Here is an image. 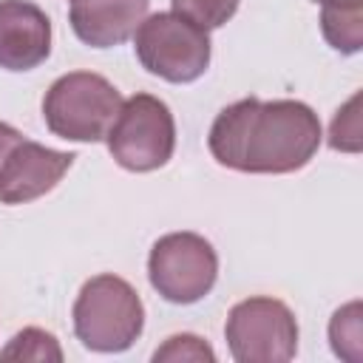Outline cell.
Masks as SVG:
<instances>
[{
    "label": "cell",
    "instance_id": "obj_1",
    "mask_svg": "<svg viewBox=\"0 0 363 363\" xmlns=\"http://www.w3.org/2000/svg\"><path fill=\"white\" fill-rule=\"evenodd\" d=\"M320 136V119L306 102L247 96L213 119L207 147L218 164L241 173H292L309 164Z\"/></svg>",
    "mask_w": 363,
    "mask_h": 363
},
{
    "label": "cell",
    "instance_id": "obj_2",
    "mask_svg": "<svg viewBox=\"0 0 363 363\" xmlns=\"http://www.w3.org/2000/svg\"><path fill=\"white\" fill-rule=\"evenodd\" d=\"M145 329L139 292L119 275L102 272L82 284L74 301V332L91 352H125Z\"/></svg>",
    "mask_w": 363,
    "mask_h": 363
},
{
    "label": "cell",
    "instance_id": "obj_3",
    "mask_svg": "<svg viewBox=\"0 0 363 363\" xmlns=\"http://www.w3.org/2000/svg\"><path fill=\"white\" fill-rule=\"evenodd\" d=\"M122 94L99 74L71 71L51 82L43 96V119L48 130L68 142H99L108 136Z\"/></svg>",
    "mask_w": 363,
    "mask_h": 363
},
{
    "label": "cell",
    "instance_id": "obj_4",
    "mask_svg": "<svg viewBox=\"0 0 363 363\" xmlns=\"http://www.w3.org/2000/svg\"><path fill=\"white\" fill-rule=\"evenodd\" d=\"M105 142L119 167L133 173L159 170L170 162L176 147L173 113L159 96L133 94L122 102Z\"/></svg>",
    "mask_w": 363,
    "mask_h": 363
},
{
    "label": "cell",
    "instance_id": "obj_5",
    "mask_svg": "<svg viewBox=\"0 0 363 363\" xmlns=\"http://www.w3.org/2000/svg\"><path fill=\"white\" fill-rule=\"evenodd\" d=\"M136 57L142 68L167 82H193L210 65V37L176 11H159L136 28Z\"/></svg>",
    "mask_w": 363,
    "mask_h": 363
},
{
    "label": "cell",
    "instance_id": "obj_6",
    "mask_svg": "<svg viewBox=\"0 0 363 363\" xmlns=\"http://www.w3.org/2000/svg\"><path fill=\"white\" fill-rule=\"evenodd\" d=\"M224 335L238 363H286L298 352V320L292 309L267 295L238 301L227 315Z\"/></svg>",
    "mask_w": 363,
    "mask_h": 363
},
{
    "label": "cell",
    "instance_id": "obj_7",
    "mask_svg": "<svg viewBox=\"0 0 363 363\" xmlns=\"http://www.w3.org/2000/svg\"><path fill=\"white\" fill-rule=\"evenodd\" d=\"M147 278L164 301L196 303L218 278V255L199 233H167L150 247Z\"/></svg>",
    "mask_w": 363,
    "mask_h": 363
},
{
    "label": "cell",
    "instance_id": "obj_8",
    "mask_svg": "<svg viewBox=\"0 0 363 363\" xmlns=\"http://www.w3.org/2000/svg\"><path fill=\"white\" fill-rule=\"evenodd\" d=\"M74 159V153L54 150L31 139H20L0 164V201L26 204L45 196L60 184Z\"/></svg>",
    "mask_w": 363,
    "mask_h": 363
},
{
    "label": "cell",
    "instance_id": "obj_9",
    "mask_svg": "<svg viewBox=\"0 0 363 363\" xmlns=\"http://www.w3.org/2000/svg\"><path fill=\"white\" fill-rule=\"evenodd\" d=\"M51 54V20L31 0H0V68L31 71Z\"/></svg>",
    "mask_w": 363,
    "mask_h": 363
},
{
    "label": "cell",
    "instance_id": "obj_10",
    "mask_svg": "<svg viewBox=\"0 0 363 363\" xmlns=\"http://www.w3.org/2000/svg\"><path fill=\"white\" fill-rule=\"evenodd\" d=\"M150 0H74L71 28L91 48H111L130 40L147 17Z\"/></svg>",
    "mask_w": 363,
    "mask_h": 363
},
{
    "label": "cell",
    "instance_id": "obj_11",
    "mask_svg": "<svg viewBox=\"0 0 363 363\" xmlns=\"http://www.w3.org/2000/svg\"><path fill=\"white\" fill-rule=\"evenodd\" d=\"M320 31L332 48L357 54L363 45V9H323Z\"/></svg>",
    "mask_w": 363,
    "mask_h": 363
},
{
    "label": "cell",
    "instance_id": "obj_12",
    "mask_svg": "<svg viewBox=\"0 0 363 363\" xmlns=\"http://www.w3.org/2000/svg\"><path fill=\"white\" fill-rule=\"evenodd\" d=\"M0 360H54V363H60L62 349L51 332L28 326L9 340V346L0 352Z\"/></svg>",
    "mask_w": 363,
    "mask_h": 363
},
{
    "label": "cell",
    "instance_id": "obj_13",
    "mask_svg": "<svg viewBox=\"0 0 363 363\" xmlns=\"http://www.w3.org/2000/svg\"><path fill=\"white\" fill-rule=\"evenodd\" d=\"M170 3L176 14H182L184 20L196 23L204 31L224 26L238 9V0H170Z\"/></svg>",
    "mask_w": 363,
    "mask_h": 363
},
{
    "label": "cell",
    "instance_id": "obj_14",
    "mask_svg": "<svg viewBox=\"0 0 363 363\" xmlns=\"http://www.w3.org/2000/svg\"><path fill=\"white\" fill-rule=\"evenodd\" d=\"M360 303H349L343 309H337L332 315V323H329V337H332V349L335 354L346 357V360H357L360 352Z\"/></svg>",
    "mask_w": 363,
    "mask_h": 363
},
{
    "label": "cell",
    "instance_id": "obj_15",
    "mask_svg": "<svg viewBox=\"0 0 363 363\" xmlns=\"http://www.w3.org/2000/svg\"><path fill=\"white\" fill-rule=\"evenodd\" d=\"M153 360H216L213 349L196 335H173L153 352Z\"/></svg>",
    "mask_w": 363,
    "mask_h": 363
},
{
    "label": "cell",
    "instance_id": "obj_16",
    "mask_svg": "<svg viewBox=\"0 0 363 363\" xmlns=\"http://www.w3.org/2000/svg\"><path fill=\"white\" fill-rule=\"evenodd\" d=\"M357 96L349 99V105L343 111L335 113L332 119V130H329V145L335 150H360V128H357Z\"/></svg>",
    "mask_w": 363,
    "mask_h": 363
},
{
    "label": "cell",
    "instance_id": "obj_17",
    "mask_svg": "<svg viewBox=\"0 0 363 363\" xmlns=\"http://www.w3.org/2000/svg\"><path fill=\"white\" fill-rule=\"evenodd\" d=\"M20 139H23V133H20L17 128H11V125L0 122V164L6 162V156L11 153V147H14Z\"/></svg>",
    "mask_w": 363,
    "mask_h": 363
},
{
    "label": "cell",
    "instance_id": "obj_18",
    "mask_svg": "<svg viewBox=\"0 0 363 363\" xmlns=\"http://www.w3.org/2000/svg\"><path fill=\"white\" fill-rule=\"evenodd\" d=\"M320 9H363V0H315Z\"/></svg>",
    "mask_w": 363,
    "mask_h": 363
}]
</instances>
